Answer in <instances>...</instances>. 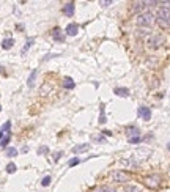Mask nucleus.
Wrapping results in <instances>:
<instances>
[{"instance_id": "f257e3e1", "label": "nucleus", "mask_w": 170, "mask_h": 192, "mask_svg": "<svg viewBox=\"0 0 170 192\" xmlns=\"http://www.w3.org/2000/svg\"><path fill=\"white\" fill-rule=\"evenodd\" d=\"M154 21H156V17H154V14L150 13V11L142 13V14H139V16L136 17V24H137L139 27H150V25H153Z\"/></svg>"}, {"instance_id": "f03ea898", "label": "nucleus", "mask_w": 170, "mask_h": 192, "mask_svg": "<svg viewBox=\"0 0 170 192\" xmlns=\"http://www.w3.org/2000/svg\"><path fill=\"white\" fill-rule=\"evenodd\" d=\"M156 22L159 24V27L168 29V27H170V10H167V8H159L158 16H156Z\"/></svg>"}, {"instance_id": "7ed1b4c3", "label": "nucleus", "mask_w": 170, "mask_h": 192, "mask_svg": "<svg viewBox=\"0 0 170 192\" xmlns=\"http://www.w3.org/2000/svg\"><path fill=\"white\" fill-rule=\"evenodd\" d=\"M112 180H113L115 183H126V181L129 180V176H128V173L123 172V170H113V172H112Z\"/></svg>"}, {"instance_id": "20e7f679", "label": "nucleus", "mask_w": 170, "mask_h": 192, "mask_svg": "<svg viewBox=\"0 0 170 192\" xmlns=\"http://www.w3.org/2000/svg\"><path fill=\"white\" fill-rule=\"evenodd\" d=\"M159 183H161V178H159L158 175H151V176H147V178H145V184H147L148 187H151V189L159 187Z\"/></svg>"}, {"instance_id": "39448f33", "label": "nucleus", "mask_w": 170, "mask_h": 192, "mask_svg": "<svg viewBox=\"0 0 170 192\" xmlns=\"http://www.w3.org/2000/svg\"><path fill=\"white\" fill-rule=\"evenodd\" d=\"M137 113H139V117H140L142 120H145V121H148V120H151V110H150V107L140 106V107H139V110H137Z\"/></svg>"}, {"instance_id": "423d86ee", "label": "nucleus", "mask_w": 170, "mask_h": 192, "mask_svg": "<svg viewBox=\"0 0 170 192\" xmlns=\"http://www.w3.org/2000/svg\"><path fill=\"white\" fill-rule=\"evenodd\" d=\"M126 135H128V140L134 139V137H140V131L136 126H129V128H126Z\"/></svg>"}, {"instance_id": "0eeeda50", "label": "nucleus", "mask_w": 170, "mask_h": 192, "mask_svg": "<svg viewBox=\"0 0 170 192\" xmlns=\"http://www.w3.org/2000/svg\"><path fill=\"white\" fill-rule=\"evenodd\" d=\"M77 32H79V25H77V24H69V25L66 27V32L65 33L68 36H76Z\"/></svg>"}, {"instance_id": "6e6552de", "label": "nucleus", "mask_w": 170, "mask_h": 192, "mask_svg": "<svg viewBox=\"0 0 170 192\" xmlns=\"http://www.w3.org/2000/svg\"><path fill=\"white\" fill-rule=\"evenodd\" d=\"M162 43H164V38H162V36H159V35H154V36L150 39V46L153 47V49H156V47L162 46Z\"/></svg>"}, {"instance_id": "1a4fd4ad", "label": "nucleus", "mask_w": 170, "mask_h": 192, "mask_svg": "<svg viewBox=\"0 0 170 192\" xmlns=\"http://www.w3.org/2000/svg\"><path fill=\"white\" fill-rule=\"evenodd\" d=\"M10 129H11V123H10V121H5L2 126H0V137L8 135V134H10Z\"/></svg>"}, {"instance_id": "9d476101", "label": "nucleus", "mask_w": 170, "mask_h": 192, "mask_svg": "<svg viewBox=\"0 0 170 192\" xmlns=\"http://www.w3.org/2000/svg\"><path fill=\"white\" fill-rule=\"evenodd\" d=\"M113 93L117 94V96H121V98H126V96H129V88H120V87H117L115 90H113Z\"/></svg>"}, {"instance_id": "9b49d317", "label": "nucleus", "mask_w": 170, "mask_h": 192, "mask_svg": "<svg viewBox=\"0 0 170 192\" xmlns=\"http://www.w3.org/2000/svg\"><path fill=\"white\" fill-rule=\"evenodd\" d=\"M63 13L71 17L72 14H74V3H72V2H71V3H66V5L63 7Z\"/></svg>"}, {"instance_id": "f8f14e48", "label": "nucleus", "mask_w": 170, "mask_h": 192, "mask_svg": "<svg viewBox=\"0 0 170 192\" xmlns=\"http://www.w3.org/2000/svg\"><path fill=\"white\" fill-rule=\"evenodd\" d=\"M145 7H147V5H145V2H134L132 7H131V11H132V13H139V11H142Z\"/></svg>"}, {"instance_id": "ddd939ff", "label": "nucleus", "mask_w": 170, "mask_h": 192, "mask_svg": "<svg viewBox=\"0 0 170 192\" xmlns=\"http://www.w3.org/2000/svg\"><path fill=\"white\" fill-rule=\"evenodd\" d=\"M63 87L66 88V90H72L76 87V84H74V80H72L71 77H65L63 79Z\"/></svg>"}, {"instance_id": "4468645a", "label": "nucleus", "mask_w": 170, "mask_h": 192, "mask_svg": "<svg viewBox=\"0 0 170 192\" xmlns=\"http://www.w3.org/2000/svg\"><path fill=\"white\" fill-rule=\"evenodd\" d=\"M90 150V145H87V143H84V145H77V147H74L72 148V153H85V151H88Z\"/></svg>"}, {"instance_id": "2eb2a0df", "label": "nucleus", "mask_w": 170, "mask_h": 192, "mask_svg": "<svg viewBox=\"0 0 170 192\" xmlns=\"http://www.w3.org/2000/svg\"><path fill=\"white\" fill-rule=\"evenodd\" d=\"M52 38H54L55 41H65V35L62 33L60 29H54V32H52Z\"/></svg>"}, {"instance_id": "dca6fc26", "label": "nucleus", "mask_w": 170, "mask_h": 192, "mask_svg": "<svg viewBox=\"0 0 170 192\" xmlns=\"http://www.w3.org/2000/svg\"><path fill=\"white\" fill-rule=\"evenodd\" d=\"M120 164H121V165H125V167H137V165H139V164L136 162L134 158H132V159H121Z\"/></svg>"}, {"instance_id": "f3484780", "label": "nucleus", "mask_w": 170, "mask_h": 192, "mask_svg": "<svg viewBox=\"0 0 170 192\" xmlns=\"http://www.w3.org/2000/svg\"><path fill=\"white\" fill-rule=\"evenodd\" d=\"M36 74H38V71L36 69H33L32 73H30V76H29V80H27V85L32 88L33 87V84H35V79H36Z\"/></svg>"}, {"instance_id": "a211bd4d", "label": "nucleus", "mask_w": 170, "mask_h": 192, "mask_svg": "<svg viewBox=\"0 0 170 192\" xmlns=\"http://www.w3.org/2000/svg\"><path fill=\"white\" fill-rule=\"evenodd\" d=\"M13 44H14V39L13 38H7V39L2 41V47H3V49H11Z\"/></svg>"}, {"instance_id": "6ab92c4d", "label": "nucleus", "mask_w": 170, "mask_h": 192, "mask_svg": "<svg viewBox=\"0 0 170 192\" xmlns=\"http://www.w3.org/2000/svg\"><path fill=\"white\" fill-rule=\"evenodd\" d=\"M10 139H11V134L0 137V148H5V147L8 145V143H10Z\"/></svg>"}, {"instance_id": "aec40b11", "label": "nucleus", "mask_w": 170, "mask_h": 192, "mask_svg": "<svg viewBox=\"0 0 170 192\" xmlns=\"http://www.w3.org/2000/svg\"><path fill=\"white\" fill-rule=\"evenodd\" d=\"M35 43V39L33 38H30V39H27V43H25V46H24V49H22V54H25L29 49H30V47H32V44Z\"/></svg>"}, {"instance_id": "412c9836", "label": "nucleus", "mask_w": 170, "mask_h": 192, "mask_svg": "<svg viewBox=\"0 0 170 192\" xmlns=\"http://www.w3.org/2000/svg\"><path fill=\"white\" fill-rule=\"evenodd\" d=\"M99 123L104 125L106 123V110H104V104H101V113H99Z\"/></svg>"}, {"instance_id": "4be33fe9", "label": "nucleus", "mask_w": 170, "mask_h": 192, "mask_svg": "<svg viewBox=\"0 0 170 192\" xmlns=\"http://www.w3.org/2000/svg\"><path fill=\"white\" fill-rule=\"evenodd\" d=\"M16 170H17V167H16L14 162H10V164L7 165V172H8V173H14Z\"/></svg>"}, {"instance_id": "5701e85b", "label": "nucleus", "mask_w": 170, "mask_h": 192, "mask_svg": "<svg viewBox=\"0 0 170 192\" xmlns=\"http://www.w3.org/2000/svg\"><path fill=\"white\" fill-rule=\"evenodd\" d=\"M16 154H17V150H16V148H13V147H11V148H8V150H7V156H8V158H14Z\"/></svg>"}, {"instance_id": "b1692460", "label": "nucleus", "mask_w": 170, "mask_h": 192, "mask_svg": "<svg viewBox=\"0 0 170 192\" xmlns=\"http://www.w3.org/2000/svg\"><path fill=\"white\" fill-rule=\"evenodd\" d=\"M125 192H142L139 187H136V186H126L125 187Z\"/></svg>"}, {"instance_id": "393cba45", "label": "nucleus", "mask_w": 170, "mask_h": 192, "mask_svg": "<svg viewBox=\"0 0 170 192\" xmlns=\"http://www.w3.org/2000/svg\"><path fill=\"white\" fill-rule=\"evenodd\" d=\"M41 184H43L44 187H46V186H49V184H51V176H44L43 181H41Z\"/></svg>"}, {"instance_id": "a878e982", "label": "nucleus", "mask_w": 170, "mask_h": 192, "mask_svg": "<svg viewBox=\"0 0 170 192\" xmlns=\"http://www.w3.org/2000/svg\"><path fill=\"white\" fill-rule=\"evenodd\" d=\"M79 162H80V159H71V161L68 162V165H69V167H74V165H77Z\"/></svg>"}, {"instance_id": "bb28decb", "label": "nucleus", "mask_w": 170, "mask_h": 192, "mask_svg": "<svg viewBox=\"0 0 170 192\" xmlns=\"http://www.w3.org/2000/svg\"><path fill=\"white\" fill-rule=\"evenodd\" d=\"M142 142V139L140 137H134V139H129V143H134V145H136V143H140Z\"/></svg>"}, {"instance_id": "cd10ccee", "label": "nucleus", "mask_w": 170, "mask_h": 192, "mask_svg": "<svg viewBox=\"0 0 170 192\" xmlns=\"http://www.w3.org/2000/svg\"><path fill=\"white\" fill-rule=\"evenodd\" d=\"M110 3H112V0H101V2H99L101 7H107V5H110Z\"/></svg>"}, {"instance_id": "c85d7f7f", "label": "nucleus", "mask_w": 170, "mask_h": 192, "mask_svg": "<svg viewBox=\"0 0 170 192\" xmlns=\"http://www.w3.org/2000/svg\"><path fill=\"white\" fill-rule=\"evenodd\" d=\"M49 150H47V147H41V148H38V153L39 154H44V153H47Z\"/></svg>"}, {"instance_id": "c756f323", "label": "nucleus", "mask_w": 170, "mask_h": 192, "mask_svg": "<svg viewBox=\"0 0 170 192\" xmlns=\"http://www.w3.org/2000/svg\"><path fill=\"white\" fill-rule=\"evenodd\" d=\"M104 192H117V190H115L113 187H109V186H106V187H104Z\"/></svg>"}, {"instance_id": "7c9ffc66", "label": "nucleus", "mask_w": 170, "mask_h": 192, "mask_svg": "<svg viewBox=\"0 0 170 192\" xmlns=\"http://www.w3.org/2000/svg\"><path fill=\"white\" fill-rule=\"evenodd\" d=\"M93 139H94L96 142H104V137H103V135H98V137H96V135H94Z\"/></svg>"}, {"instance_id": "2f4dec72", "label": "nucleus", "mask_w": 170, "mask_h": 192, "mask_svg": "<svg viewBox=\"0 0 170 192\" xmlns=\"http://www.w3.org/2000/svg\"><path fill=\"white\" fill-rule=\"evenodd\" d=\"M91 192H104V187H96V189H93Z\"/></svg>"}, {"instance_id": "473e14b6", "label": "nucleus", "mask_w": 170, "mask_h": 192, "mask_svg": "<svg viewBox=\"0 0 170 192\" xmlns=\"http://www.w3.org/2000/svg\"><path fill=\"white\" fill-rule=\"evenodd\" d=\"M62 156V153H55V158H54V161H58V158Z\"/></svg>"}, {"instance_id": "72a5a7b5", "label": "nucleus", "mask_w": 170, "mask_h": 192, "mask_svg": "<svg viewBox=\"0 0 170 192\" xmlns=\"http://www.w3.org/2000/svg\"><path fill=\"white\" fill-rule=\"evenodd\" d=\"M167 147H168V151H170V143H168V145H167Z\"/></svg>"}, {"instance_id": "f704fd0d", "label": "nucleus", "mask_w": 170, "mask_h": 192, "mask_svg": "<svg viewBox=\"0 0 170 192\" xmlns=\"http://www.w3.org/2000/svg\"><path fill=\"white\" fill-rule=\"evenodd\" d=\"M0 112H2V106H0Z\"/></svg>"}]
</instances>
